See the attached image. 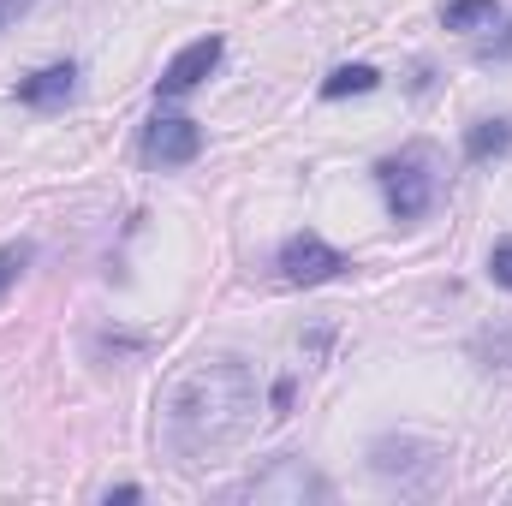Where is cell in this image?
<instances>
[{
  "label": "cell",
  "mask_w": 512,
  "mask_h": 506,
  "mask_svg": "<svg viewBox=\"0 0 512 506\" xmlns=\"http://www.w3.org/2000/svg\"><path fill=\"white\" fill-rule=\"evenodd\" d=\"M471 358H477L483 370H512V322H501V328H483V334L471 340Z\"/></svg>",
  "instance_id": "obj_12"
},
{
  "label": "cell",
  "mask_w": 512,
  "mask_h": 506,
  "mask_svg": "<svg viewBox=\"0 0 512 506\" xmlns=\"http://www.w3.org/2000/svg\"><path fill=\"white\" fill-rule=\"evenodd\" d=\"M489 30H495V24H489ZM471 54H477V66H501V60H512V18L495 30V36H483Z\"/></svg>",
  "instance_id": "obj_14"
},
{
  "label": "cell",
  "mask_w": 512,
  "mask_h": 506,
  "mask_svg": "<svg viewBox=\"0 0 512 506\" xmlns=\"http://www.w3.org/2000/svg\"><path fill=\"white\" fill-rule=\"evenodd\" d=\"M489 280H495L501 292H512V239H501V245L489 251Z\"/></svg>",
  "instance_id": "obj_15"
},
{
  "label": "cell",
  "mask_w": 512,
  "mask_h": 506,
  "mask_svg": "<svg viewBox=\"0 0 512 506\" xmlns=\"http://www.w3.org/2000/svg\"><path fill=\"white\" fill-rule=\"evenodd\" d=\"M495 18H501L495 0H447V6H441V24H447V30H489Z\"/></svg>",
  "instance_id": "obj_11"
},
{
  "label": "cell",
  "mask_w": 512,
  "mask_h": 506,
  "mask_svg": "<svg viewBox=\"0 0 512 506\" xmlns=\"http://www.w3.org/2000/svg\"><path fill=\"white\" fill-rule=\"evenodd\" d=\"M72 96H78V66H72V60H60V66H42V72L18 78V102H24V108H36V114H54V108H66Z\"/></svg>",
  "instance_id": "obj_8"
},
{
  "label": "cell",
  "mask_w": 512,
  "mask_h": 506,
  "mask_svg": "<svg viewBox=\"0 0 512 506\" xmlns=\"http://www.w3.org/2000/svg\"><path fill=\"white\" fill-rule=\"evenodd\" d=\"M376 185H382V197H387V215L399 227H417V221L435 215V203L447 191V161H441L435 143H405L399 155L376 161Z\"/></svg>",
  "instance_id": "obj_2"
},
{
  "label": "cell",
  "mask_w": 512,
  "mask_h": 506,
  "mask_svg": "<svg viewBox=\"0 0 512 506\" xmlns=\"http://www.w3.org/2000/svg\"><path fill=\"white\" fill-rule=\"evenodd\" d=\"M334 495V483L316 471V465H304V459H274L268 471H256V477H245L239 489H227V501H286V506H304V501H328Z\"/></svg>",
  "instance_id": "obj_4"
},
{
  "label": "cell",
  "mask_w": 512,
  "mask_h": 506,
  "mask_svg": "<svg viewBox=\"0 0 512 506\" xmlns=\"http://www.w3.org/2000/svg\"><path fill=\"white\" fill-rule=\"evenodd\" d=\"M256 423V376L245 358H197L161 393V453L173 465H203L245 441Z\"/></svg>",
  "instance_id": "obj_1"
},
{
  "label": "cell",
  "mask_w": 512,
  "mask_h": 506,
  "mask_svg": "<svg viewBox=\"0 0 512 506\" xmlns=\"http://www.w3.org/2000/svg\"><path fill=\"white\" fill-rule=\"evenodd\" d=\"M370 471L387 477V483H399L405 495H423V489L441 483L447 453H441L435 441H423V435H382V441L370 447Z\"/></svg>",
  "instance_id": "obj_3"
},
{
  "label": "cell",
  "mask_w": 512,
  "mask_h": 506,
  "mask_svg": "<svg viewBox=\"0 0 512 506\" xmlns=\"http://www.w3.org/2000/svg\"><path fill=\"white\" fill-rule=\"evenodd\" d=\"M203 155V126L185 114H155L143 126V161L149 167H191Z\"/></svg>",
  "instance_id": "obj_5"
},
{
  "label": "cell",
  "mask_w": 512,
  "mask_h": 506,
  "mask_svg": "<svg viewBox=\"0 0 512 506\" xmlns=\"http://www.w3.org/2000/svg\"><path fill=\"white\" fill-rule=\"evenodd\" d=\"M30 6H36V0H0V30H6V24H12V18H24V12H30Z\"/></svg>",
  "instance_id": "obj_16"
},
{
  "label": "cell",
  "mask_w": 512,
  "mask_h": 506,
  "mask_svg": "<svg viewBox=\"0 0 512 506\" xmlns=\"http://www.w3.org/2000/svg\"><path fill=\"white\" fill-rule=\"evenodd\" d=\"M221 54H227V42H221L215 30H209V36H197V42H185V48L167 60V72L155 78V96H161V102H179V96H191V90H197V84H203V78L221 66Z\"/></svg>",
  "instance_id": "obj_7"
},
{
  "label": "cell",
  "mask_w": 512,
  "mask_h": 506,
  "mask_svg": "<svg viewBox=\"0 0 512 506\" xmlns=\"http://www.w3.org/2000/svg\"><path fill=\"white\" fill-rule=\"evenodd\" d=\"M30 256H36V245H30V239H12V245H0V304H6V292L24 280Z\"/></svg>",
  "instance_id": "obj_13"
},
{
  "label": "cell",
  "mask_w": 512,
  "mask_h": 506,
  "mask_svg": "<svg viewBox=\"0 0 512 506\" xmlns=\"http://www.w3.org/2000/svg\"><path fill=\"white\" fill-rule=\"evenodd\" d=\"M137 495H143V489H137V483H120V489H108V495H102V501L114 506V501H137Z\"/></svg>",
  "instance_id": "obj_17"
},
{
  "label": "cell",
  "mask_w": 512,
  "mask_h": 506,
  "mask_svg": "<svg viewBox=\"0 0 512 506\" xmlns=\"http://www.w3.org/2000/svg\"><path fill=\"white\" fill-rule=\"evenodd\" d=\"M340 268H352V262L334 251L322 233H292V239L280 245V280H286V286H322V280H334Z\"/></svg>",
  "instance_id": "obj_6"
},
{
  "label": "cell",
  "mask_w": 512,
  "mask_h": 506,
  "mask_svg": "<svg viewBox=\"0 0 512 506\" xmlns=\"http://www.w3.org/2000/svg\"><path fill=\"white\" fill-rule=\"evenodd\" d=\"M370 90H382V72H376L370 60L334 66V72L322 78V102H346V96H370Z\"/></svg>",
  "instance_id": "obj_9"
},
{
  "label": "cell",
  "mask_w": 512,
  "mask_h": 506,
  "mask_svg": "<svg viewBox=\"0 0 512 506\" xmlns=\"http://www.w3.org/2000/svg\"><path fill=\"white\" fill-rule=\"evenodd\" d=\"M512 149V120H471L465 126V161H501Z\"/></svg>",
  "instance_id": "obj_10"
}]
</instances>
